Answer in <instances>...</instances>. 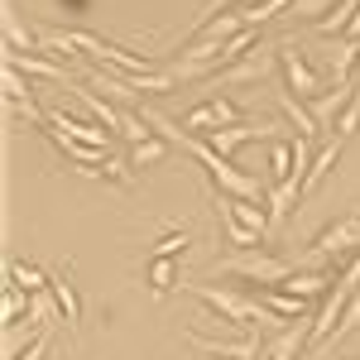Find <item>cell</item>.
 Wrapping results in <instances>:
<instances>
[{"label": "cell", "instance_id": "cell-11", "mask_svg": "<svg viewBox=\"0 0 360 360\" xmlns=\"http://www.w3.org/2000/svg\"><path fill=\"white\" fill-rule=\"evenodd\" d=\"M217 202H226V212L240 226H250L255 236H264L269 221H274V217H269V202H245V197H226V193H217Z\"/></svg>", "mask_w": 360, "mask_h": 360}, {"label": "cell", "instance_id": "cell-6", "mask_svg": "<svg viewBox=\"0 0 360 360\" xmlns=\"http://www.w3.org/2000/svg\"><path fill=\"white\" fill-rule=\"evenodd\" d=\"M317 255H327V259H346V255H356L360 250V217H346V221H332L317 240H312Z\"/></svg>", "mask_w": 360, "mask_h": 360}, {"label": "cell", "instance_id": "cell-23", "mask_svg": "<svg viewBox=\"0 0 360 360\" xmlns=\"http://www.w3.org/2000/svg\"><path fill=\"white\" fill-rule=\"evenodd\" d=\"M25 307H34V293H25V288H15V283H10V288H5V327H15Z\"/></svg>", "mask_w": 360, "mask_h": 360}, {"label": "cell", "instance_id": "cell-1", "mask_svg": "<svg viewBox=\"0 0 360 360\" xmlns=\"http://www.w3.org/2000/svg\"><path fill=\"white\" fill-rule=\"evenodd\" d=\"M217 269H221V274H231V278H245V283H259V288H278L283 278L293 274V269H288V259L259 255V250H240V255L221 259Z\"/></svg>", "mask_w": 360, "mask_h": 360}, {"label": "cell", "instance_id": "cell-3", "mask_svg": "<svg viewBox=\"0 0 360 360\" xmlns=\"http://www.w3.org/2000/svg\"><path fill=\"white\" fill-rule=\"evenodd\" d=\"M278 68H283V77H288V91H298L303 101H317V96L327 91L322 77L312 72V63L293 49V39H283V44H278Z\"/></svg>", "mask_w": 360, "mask_h": 360}, {"label": "cell", "instance_id": "cell-4", "mask_svg": "<svg viewBox=\"0 0 360 360\" xmlns=\"http://www.w3.org/2000/svg\"><path fill=\"white\" fill-rule=\"evenodd\" d=\"M274 63H278V44H255V49H250V53L240 58V63L221 68L212 86H221V82H255V77H269V72H274Z\"/></svg>", "mask_w": 360, "mask_h": 360}, {"label": "cell", "instance_id": "cell-13", "mask_svg": "<svg viewBox=\"0 0 360 360\" xmlns=\"http://www.w3.org/2000/svg\"><path fill=\"white\" fill-rule=\"evenodd\" d=\"M278 111L288 115V125H293V130H298L303 139H317V135H322V125H317V115L307 111L303 96H293V91H278Z\"/></svg>", "mask_w": 360, "mask_h": 360}, {"label": "cell", "instance_id": "cell-14", "mask_svg": "<svg viewBox=\"0 0 360 360\" xmlns=\"http://www.w3.org/2000/svg\"><path fill=\"white\" fill-rule=\"evenodd\" d=\"M49 293H53V303H58V312H63V322H68V332L82 322V298H77V288L68 283V278H53L49 283Z\"/></svg>", "mask_w": 360, "mask_h": 360}, {"label": "cell", "instance_id": "cell-5", "mask_svg": "<svg viewBox=\"0 0 360 360\" xmlns=\"http://www.w3.org/2000/svg\"><path fill=\"white\" fill-rule=\"evenodd\" d=\"M245 115L236 101H226V96H212V101H202L197 111L183 115V130H202V135H212V130H226V125H240Z\"/></svg>", "mask_w": 360, "mask_h": 360}, {"label": "cell", "instance_id": "cell-30", "mask_svg": "<svg viewBox=\"0 0 360 360\" xmlns=\"http://www.w3.org/2000/svg\"><path fill=\"white\" fill-rule=\"evenodd\" d=\"M259 360H269V356H264V351H259Z\"/></svg>", "mask_w": 360, "mask_h": 360}, {"label": "cell", "instance_id": "cell-8", "mask_svg": "<svg viewBox=\"0 0 360 360\" xmlns=\"http://www.w3.org/2000/svg\"><path fill=\"white\" fill-rule=\"evenodd\" d=\"M188 341H193V351H202V356H221V360H259V351H264V341H259L255 332L240 336V341H212V336L193 332Z\"/></svg>", "mask_w": 360, "mask_h": 360}, {"label": "cell", "instance_id": "cell-22", "mask_svg": "<svg viewBox=\"0 0 360 360\" xmlns=\"http://www.w3.org/2000/svg\"><path fill=\"white\" fill-rule=\"evenodd\" d=\"M149 283H154V293H168L178 283V264L173 259H149Z\"/></svg>", "mask_w": 360, "mask_h": 360}, {"label": "cell", "instance_id": "cell-16", "mask_svg": "<svg viewBox=\"0 0 360 360\" xmlns=\"http://www.w3.org/2000/svg\"><path fill=\"white\" fill-rule=\"evenodd\" d=\"M10 283H15V288H25V293H44V288H49L53 278L44 274L39 264H25V259H10Z\"/></svg>", "mask_w": 360, "mask_h": 360}, {"label": "cell", "instance_id": "cell-10", "mask_svg": "<svg viewBox=\"0 0 360 360\" xmlns=\"http://www.w3.org/2000/svg\"><path fill=\"white\" fill-rule=\"evenodd\" d=\"M307 341H312V322H307V317H298V322H288V327H283V332L264 346V356H269V360H298Z\"/></svg>", "mask_w": 360, "mask_h": 360}, {"label": "cell", "instance_id": "cell-15", "mask_svg": "<svg viewBox=\"0 0 360 360\" xmlns=\"http://www.w3.org/2000/svg\"><path fill=\"white\" fill-rule=\"evenodd\" d=\"M298 168H293V139H274L269 144V188L274 183H288Z\"/></svg>", "mask_w": 360, "mask_h": 360}, {"label": "cell", "instance_id": "cell-21", "mask_svg": "<svg viewBox=\"0 0 360 360\" xmlns=\"http://www.w3.org/2000/svg\"><path fill=\"white\" fill-rule=\"evenodd\" d=\"M356 130H360V82H356V91H351V101H346V111L336 115V139L356 135Z\"/></svg>", "mask_w": 360, "mask_h": 360}, {"label": "cell", "instance_id": "cell-12", "mask_svg": "<svg viewBox=\"0 0 360 360\" xmlns=\"http://www.w3.org/2000/svg\"><path fill=\"white\" fill-rule=\"evenodd\" d=\"M5 63L10 68H20L25 77H44V82H68V68L63 63H49V58H39V53H15V49H5Z\"/></svg>", "mask_w": 360, "mask_h": 360}, {"label": "cell", "instance_id": "cell-25", "mask_svg": "<svg viewBox=\"0 0 360 360\" xmlns=\"http://www.w3.org/2000/svg\"><path fill=\"white\" fill-rule=\"evenodd\" d=\"M231 5H250V0H202V10H197V20L188 34H197V29H207L212 20H217V10H231Z\"/></svg>", "mask_w": 360, "mask_h": 360}, {"label": "cell", "instance_id": "cell-28", "mask_svg": "<svg viewBox=\"0 0 360 360\" xmlns=\"http://www.w3.org/2000/svg\"><path fill=\"white\" fill-rule=\"evenodd\" d=\"M44 356H49V332L34 336V341H29V351H25V356H15V360H44Z\"/></svg>", "mask_w": 360, "mask_h": 360}, {"label": "cell", "instance_id": "cell-19", "mask_svg": "<svg viewBox=\"0 0 360 360\" xmlns=\"http://www.w3.org/2000/svg\"><path fill=\"white\" fill-rule=\"evenodd\" d=\"M278 288L293 293V298H317V293H327V274H298V269H293Z\"/></svg>", "mask_w": 360, "mask_h": 360}, {"label": "cell", "instance_id": "cell-2", "mask_svg": "<svg viewBox=\"0 0 360 360\" xmlns=\"http://www.w3.org/2000/svg\"><path fill=\"white\" fill-rule=\"evenodd\" d=\"M72 91L82 96V106H86L91 115H96V120H101L106 130H115V135H125V139H135V144H144V139H149V130H144V120H139V115L115 111L111 101H106V96H96L91 86H72Z\"/></svg>", "mask_w": 360, "mask_h": 360}, {"label": "cell", "instance_id": "cell-20", "mask_svg": "<svg viewBox=\"0 0 360 360\" xmlns=\"http://www.w3.org/2000/svg\"><path fill=\"white\" fill-rule=\"evenodd\" d=\"M217 212H221V226H226V236H231V245H240V250H255L259 245V236L250 231V226H240L231 212H226V202H217Z\"/></svg>", "mask_w": 360, "mask_h": 360}, {"label": "cell", "instance_id": "cell-29", "mask_svg": "<svg viewBox=\"0 0 360 360\" xmlns=\"http://www.w3.org/2000/svg\"><path fill=\"white\" fill-rule=\"evenodd\" d=\"M202 360H221V356H202Z\"/></svg>", "mask_w": 360, "mask_h": 360}, {"label": "cell", "instance_id": "cell-9", "mask_svg": "<svg viewBox=\"0 0 360 360\" xmlns=\"http://www.w3.org/2000/svg\"><path fill=\"white\" fill-rule=\"evenodd\" d=\"M49 115V125H53L58 135H68V139H82V144H91V149H111V135L101 130V125H91V120H77V115H68V111H44Z\"/></svg>", "mask_w": 360, "mask_h": 360}, {"label": "cell", "instance_id": "cell-26", "mask_svg": "<svg viewBox=\"0 0 360 360\" xmlns=\"http://www.w3.org/2000/svg\"><path fill=\"white\" fill-rule=\"evenodd\" d=\"M356 327H360V293L346 303V312H341V322H336V332H332V346H336V341H346Z\"/></svg>", "mask_w": 360, "mask_h": 360}, {"label": "cell", "instance_id": "cell-18", "mask_svg": "<svg viewBox=\"0 0 360 360\" xmlns=\"http://www.w3.org/2000/svg\"><path fill=\"white\" fill-rule=\"evenodd\" d=\"M293 10V0H250L240 5V15H245V29H259L264 20H274V15H288Z\"/></svg>", "mask_w": 360, "mask_h": 360}, {"label": "cell", "instance_id": "cell-27", "mask_svg": "<svg viewBox=\"0 0 360 360\" xmlns=\"http://www.w3.org/2000/svg\"><path fill=\"white\" fill-rule=\"evenodd\" d=\"M183 250H188V236H183V231H173V236H164V240L154 245V255H149V259H178Z\"/></svg>", "mask_w": 360, "mask_h": 360}, {"label": "cell", "instance_id": "cell-24", "mask_svg": "<svg viewBox=\"0 0 360 360\" xmlns=\"http://www.w3.org/2000/svg\"><path fill=\"white\" fill-rule=\"evenodd\" d=\"M168 154V139H144V144H135V154H130V168H144V164H159Z\"/></svg>", "mask_w": 360, "mask_h": 360}, {"label": "cell", "instance_id": "cell-7", "mask_svg": "<svg viewBox=\"0 0 360 360\" xmlns=\"http://www.w3.org/2000/svg\"><path fill=\"white\" fill-rule=\"evenodd\" d=\"M356 293H360V288H356V283H346V278H341L332 293H327V303H322V317L312 322V346H327V341H332L336 322H341V312H346V303H351Z\"/></svg>", "mask_w": 360, "mask_h": 360}, {"label": "cell", "instance_id": "cell-17", "mask_svg": "<svg viewBox=\"0 0 360 360\" xmlns=\"http://www.w3.org/2000/svg\"><path fill=\"white\" fill-rule=\"evenodd\" d=\"M336 159H341V139H327V144L312 154V168H307V193H312V188H317V183L336 168Z\"/></svg>", "mask_w": 360, "mask_h": 360}]
</instances>
